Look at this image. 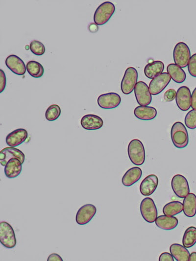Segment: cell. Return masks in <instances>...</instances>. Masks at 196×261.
<instances>
[{"mask_svg": "<svg viewBox=\"0 0 196 261\" xmlns=\"http://www.w3.org/2000/svg\"><path fill=\"white\" fill-rule=\"evenodd\" d=\"M164 64L161 61H154L146 65L144 68L145 75L148 78L153 79L162 73Z\"/></svg>", "mask_w": 196, "mask_h": 261, "instance_id": "cb8c5ba5", "label": "cell"}, {"mask_svg": "<svg viewBox=\"0 0 196 261\" xmlns=\"http://www.w3.org/2000/svg\"><path fill=\"white\" fill-rule=\"evenodd\" d=\"M159 261H173L172 255L168 252H163L159 256Z\"/></svg>", "mask_w": 196, "mask_h": 261, "instance_id": "d590c367", "label": "cell"}, {"mask_svg": "<svg viewBox=\"0 0 196 261\" xmlns=\"http://www.w3.org/2000/svg\"><path fill=\"white\" fill-rule=\"evenodd\" d=\"M26 69L28 73L34 78L41 77L44 72V69L42 64L34 60L29 61L27 63Z\"/></svg>", "mask_w": 196, "mask_h": 261, "instance_id": "f1b7e54d", "label": "cell"}, {"mask_svg": "<svg viewBox=\"0 0 196 261\" xmlns=\"http://www.w3.org/2000/svg\"><path fill=\"white\" fill-rule=\"evenodd\" d=\"M142 171L141 169L137 166L130 168L126 171L122 179V185L125 187H130L141 178Z\"/></svg>", "mask_w": 196, "mask_h": 261, "instance_id": "ffe728a7", "label": "cell"}, {"mask_svg": "<svg viewBox=\"0 0 196 261\" xmlns=\"http://www.w3.org/2000/svg\"><path fill=\"white\" fill-rule=\"evenodd\" d=\"M189 261H196V252H192L189 256Z\"/></svg>", "mask_w": 196, "mask_h": 261, "instance_id": "ab89813d", "label": "cell"}, {"mask_svg": "<svg viewBox=\"0 0 196 261\" xmlns=\"http://www.w3.org/2000/svg\"><path fill=\"white\" fill-rule=\"evenodd\" d=\"M171 186L174 194L184 198L190 193V188L186 178L181 174L175 175L172 178Z\"/></svg>", "mask_w": 196, "mask_h": 261, "instance_id": "ba28073f", "label": "cell"}, {"mask_svg": "<svg viewBox=\"0 0 196 261\" xmlns=\"http://www.w3.org/2000/svg\"><path fill=\"white\" fill-rule=\"evenodd\" d=\"M82 128L88 130H95L101 128L103 125L102 119L94 114H87L80 120Z\"/></svg>", "mask_w": 196, "mask_h": 261, "instance_id": "ac0fdd59", "label": "cell"}, {"mask_svg": "<svg viewBox=\"0 0 196 261\" xmlns=\"http://www.w3.org/2000/svg\"><path fill=\"white\" fill-rule=\"evenodd\" d=\"M98 29V27L96 24L92 23L89 25V30L91 32H95Z\"/></svg>", "mask_w": 196, "mask_h": 261, "instance_id": "f35d334b", "label": "cell"}, {"mask_svg": "<svg viewBox=\"0 0 196 261\" xmlns=\"http://www.w3.org/2000/svg\"><path fill=\"white\" fill-rule=\"evenodd\" d=\"M156 225L162 230H171L174 229L178 225L177 218L173 216L161 215L157 217L155 221Z\"/></svg>", "mask_w": 196, "mask_h": 261, "instance_id": "7402d4cb", "label": "cell"}, {"mask_svg": "<svg viewBox=\"0 0 196 261\" xmlns=\"http://www.w3.org/2000/svg\"><path fill=\"white\" fill-rule=\"evenodd\" d=\"M121 102L119 94L114 92L103 94L97 99L98 105L102 109H111L117 107Z\"/></svg>", "mask_w": 196, "mask_h": 261, "instance_id": "8fae6325", "label": "cell"}, {"mask_svg": "<svg viewBox=\"0 0 196 261\" xmlns=\"http://www.w3.org/2000/svg\"><path fill=\"white\" fill-rule=\"evenodd\" d=\"M191 107L193 109H196V87L191 95Z\"/></svg>", "mask_w": 196, "mask_h": 261, "instance_id": "74e56055", "label": "cell"}, {"mask_svg": "<svg viewBox=\"0 0 196 261\" xmlns=\"http://www.w3.org/2000/svg\"><path fill=\"white\" fill-rule=\"evenodd\" d=\"M184 214L188 217H193L196 214V195L193 193H189L183 201Z\"/></svg>", "mask_w": 196, "mask_h": 261, "instance_id": "603a6c76", "label": "cell"}, {"mask_svg": "<svg viewBox=\"0 0 196 261\" xmlns=\"http://www.w3.org/2000/svg\"><path fill=\"white\" fill-rule=\"evenodd\" d=\"M191 58V52L188 45L184 42H179L175 46L173 50L174 63L181 68L188 66Z\"/></svg>", "mask_w": 196, "mask_h": 261, "instance_id": "277c9868", "label": "cell"}, {"mask_svg": "<svg viewBox=\"0 0 196 261\" xmlns=\"http://www.w3.org/2000/svg\"><path fill=\"white\" fill-rule=\"evenodd\" d=\"M196 243V227L190 226L185 231L182 238V244L187 248L193 246Z\"/></svg>", "mask_w": 196, "mask_h": 261, "instance_id": "4316f807", "label": "cell"}, {"mask_svg": "<svg viewBox=\"0 0 196 261\" xmlns=\"http://www.w3.org/2000/svg\"><path fill=\"white\" fill-rule=\"evenodd\" d=\"M175 101L178 108L182 111H188L191 106V94L189 88L182 86L176 92Z\"/></svg>", "mask_w": 196, "mask_h": 261, "instance_id": "7c38bea8", "label": "cell"}, {"mask_svg": "<svg viewBox=\"0 0 196 261\" xmlns=\"http://www.w3.org/2000/svg\"><path fill=\"white\" fill-rule=\"evenodd\" d=\"M96 207L91 204L81 207L77 212L75 221L78 225H83L89 223L96 214Z\"/></svg>", "mask_w": 196, "mask_h": 261, "instance_id": "4fadbf2b", "label": "cell"}, {"mask_svg": "<svg viewBox=\"0 0 196 261\" xmlns=\"http://www.w3.org/2000/svg\"><path fill=\"white\" fill-rule=\"evenodd\" d=\"M6 76L2 70H0V93H2L5 89L6 86Z\"/></svg>", "mask_w": 196, "mask_h": 261, "instance_id": "e575fe53", "label": "cell"}, {"mask_svg": "<svg viewBox=\"0 0 196 261\" xmlns=\"http://www.w3.org/2000/svg\"><path fill=\"white\" fill-rule=\"evenodd\" d=\"M187 66L190 74L193 77H196V53L191 56Z\"/></svg>", "mask_w": 196, "mask_h": 261, "instance_id": "d6a6232c", "label": "cell"}, {"mask_svg": "<svg viewBox=\"0 0 196 261\" xmlns=\"http://www.w3.org/2000/svg\"><path fill=\"white\" fill-rule=\"evenodd\" d=\"M138 74L134 67H128L125 70L121 83V89L123 94L129 95L134 90L137 83Z\"/></svg>", "mask_w": 196, "mask_h": 261, "instance_id": "5b68a950", "label": "cell"}, {"mask_svg": "<svg viewBox=\"0 0 196 261\" xmlns=\"http://www.w3.org/2000/svg\"><path fill=\"white\" fill-rule=\"evenodd\" d=\"M0 241L3 246L9 249L14 248L17 243L13 227L5 221L0 223Z\"/></svg>", "mask_w": 196, "mask_h": 261, "instance_id": "8992f818", "label": "cell"}, {"mask_svg": "<svg viewBox=\"0 0 196 261\" xmlns=\"http://www.w3.org/2000/svg\"><path fill=\"white\" fill-rule=\"evenodd\" d=\"M158 185V178L155 174L145 177L140 185V191L144 196H149L156 190Z\"/></svg>", "mask_w": 196, "mask_h": 261, "instance_id": "2e32d148", "label": "cell"}, {"mask_svg": "<svg viewBox=\"0 0 196 261\" xmlns=\"http://www.w3.org/2000/svg\"><path fill=\"white\" fill-rule=\"evenodd\" d=\"M22 170V163L17 158L10 159L4 167V173L8 178H15L18 176Z\"/></svg>", "mask_w": 196, "mask_h": 261, "instance_id": "d6986e66", "label": "cell"}, {"mask_svg": "<svg viewBox=\"0 0 196 261\" xmlns=\"http://www.w3.org/2000/svg\"><path fill=\"white\" fill-rule=\"evenodd\" d=\"M115 11V6L112 2L107 1L102 3L94 13V23L98 25L105 24L110 20Z\"/></svg>", "mask_w": 196, "mask_h": 261, "instance_id": "3957f363", "label": "cell"}, {"mask_svg": "<svg viewBox=\"0 0 196 261\" xmlns=\"http://www.w3.org/2000/svg\"><path fill=\"white\" fill-rule=\"evenodd\" d=\"M13 158L18 159L22 164L24 162V153L18 148L9 146L2 149L0 152V163L3 166H5L8 161Z\"/></svg>", "mask_w": 196, "mask_h": 261, "instance_id": "5bb4252c", "label": "cell"}, {"mask_svg": "<svg viewBox=\"0 0 196 261\" xmlns=\"http://www.w3.org/2000/svg\"><path fill=\"white\" fill-rule=\"evenodd\" d=\"M171 80V77L167 72H162L155 77L149 83L148 89L150 93L153 95L161 93L168 86Z\"/></svg>", "mask_w": 196, "mask_h": 261, "instance_id": "9c48e42d", "label": "cell"}, {"mask_svg": "<svg viewBox=\"0 0 196 261\" xmlns=\"http://www.w3.org/2000/svg\"><path fill=\"white\" fill-rule=\"evenodd\" d=\"M129 158L132 164L141 166L145 161V150L142 142L138 139L131 140L127 147Z\"/></svg>", "mask_w": 196, "mask_h": 261, "instance_id": "7a4b0ae2", "label": "cell"}, {"mask_svg": "<svg viewBox=\"0 0 196 261\" xmlns=\"http://www.w3.org/2000/svg\"><path fill=\"white\" fill-rule=\"evenodd\" d=\"M5 65L13 73L19 75H24L26 71V67L24 61L18 56L11 54L5 60Z\"/></svg>", "mask_w": 196, "mask_h": 261, "instance_id": "9a60e30c", "label": "cell"}, {"mask_svg": "<svg viewBox=\"0 0 196 261\" xmlns=\"http://www.w3.org/2000/svg\"><path fill=\"white\" fill-rule=\"evenodd\" d=\"M183 209V204L177 201H171L166 204L163 208L165 215L174 216L180 214Z\"/></svg>", "mask_w": 196, "mask_h": 261, "instance_id": "83f0119b", "label": "cell"}, {"mask_svg": "<svg viewBox=\"0 0 196 261\" xmlns=\"http://www.w3.org/2000/svg\"><path fill=\"white\" fill-rule=\"evenodd\" d=\"M167 73L171 78L177 83L184 82L186 78V74L184 71L175 64H170L167 67Z\"/></svg>", "mask_w": 196, "mask_h": 261, "instance_id": "484cf974", "label": "cell"}, {"mask_svg": "<svg viewBox=\"0 0 196 261\" xmlns=\"http://www.w3.org/2000/svg\"><path fill=\"white\" fill-rule=\"evenodd\" d=\"M171 137L172 143L178 148H183L189 143L188 131L185 125L180 121L173 123L171 130Z\"/></svg>", "mask_w": 196, "mask_h": 261, "instance_id": "6da1fadb", "label": "cell"}, {"mask_svg": "<svg viewBox=\"0 0 196 261\" xmlns=\"http://www.w3.org/2000/svg\"><path fill=\"white\" fill-rule=\"evenodd\" d=\"M61 109L57 104H52L46 110V119L49 121H54L57 119L61 114Z\"/></svg>", "mask_w": 196, "mask_h": 261, "instance_id": "f546056e", "label": "cell"}, {"mask_svg": "<svg viewBox=\"0 0 196 261\" xmlns=\"http://www.w3.org/2000/svg\"><path fill=\"white\" fill-rule=\"evenodd\" d=\"M27 131L24 128H18L9 133L6 137V144L10 147L20 145L26 140Z\"/></svg>", "mask_w": 196, "mask_h": 261, "instance_id": "e0dca14e", "label": "cell"}, {"mask_svg": "<svg viewBox=\"0 0 196 261\" xmlns=\"http://www.w3.org/2000/svg\"><path fill=\"white\" fill-rule=\"evenodd\" d=\"M140 210L144 219L150 223L154 222L157 217V209L153 200L146 197L141 202Z\"/></svg>", "mask_w": 196, "mask_h": 261, "instance_id": "52a82bcc", "label": "cell"}, {"mask_svg": "<svg viewBox=\"0 0 196 261\" xmlns=\"http://www.w3.org/2000/svg\"><path fill=\"white\" fill-rule=\"evenodd\" d=\"M156 109L151 106H138L134 110V116L139 119L149 120L154 119L157 116Z\"/></svg>", "mask_w": 196, "mask_h": 261, "instance_id": "44dd1931", "label": "cell"}, {"mask_svg": "<svg viewBox=\"0 0 196 261\" xmlns=\"http://www.w3.org/2000/svg\"><path fill=\"white\" fill-rule=\"evenodd\" d=\"M29 48L33 54L38 56L43 55L45 52V46L37 40H33L30 43Z\"/></svg>", "mask_w": 196, "mask_h": 261, "instance_id": "1f68e13d", "label": "cell"}, {"mask_svg": "<svg viewBox=\"0 0 196 261\" xmlns=\"http://www.w3.org/2000/svg\"><path fill=\"white\" fill-rule=\"evenodd\" d=\"M48 261H63V259L60 256L56 253H52L49 255Z\"/></svg>", "mask_w": 196, "mask_h": 261, "instance_id": "8d00e7d4", "label": "cell"}, {"mask_svg": "<svg viewBox=\"0 0 196 261\" xmlns=\"http://www.w3.org/2000/svg\"><path fill=\"white\" fill-rule=\"evenodd\" d=\"M176 92L173 89L168 90L164 94V99L166 101L170 102L174 99Z\"/></svg>", "mask_w": 196, "mask_h": 261, "instance_id": "836d02e7", "label": "cell"}, {"mask_svg": "<svg viewBox=\"0 0 196 261\" xmlns=\"http://www.w3.org/2000/svg\"><path fill=\"white\" fill-rule=\"evenodd\" d=\"M134 95L138 103L141 106H147L151 102L152 96L147 84L142 81L137 83L134 88Z\"/></svg>", "mask_w": 196, "mask_h": 261, "instance_id": "30bf717a", "label": "cell"}, {"mask_svg": "<svg viewBox=\"0 0 196 261\" xmlns=\"http://www.w3.org/2000/svg\"><path fill=\"white\" fill-rule=\"evenodd\" d=\"M184 122L186 127L190 129L196 128V109H192L187 113Z\"/></svg>", "mask_w": 196, "mask_h": 261, "instance_id": "4dcf8cb0", "label": "cell"}, {"mask_svg": "<svg viewBox=\"0 0 196 261\" xmlns=\"http://www.w3.org/2000/svg\"><path fill=\"white\" fill-rule=\"evenodd\" d=\"M170 252L177 261H188L190 256L188 250L183 245L173 243L170 247Z\"/></svg>", "mask_w": 196, "mask_h": 261, "instance_id": "d4e9b609", "label": "cell"}]
</instances>
